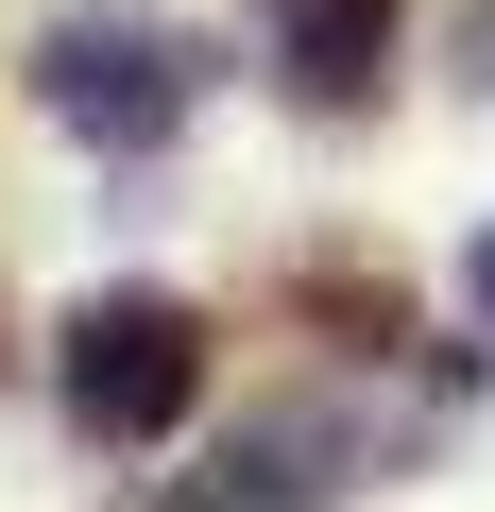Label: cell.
<instances>
[{
  "mask_svg": "<svg viewBox=\"0 0 495 512\" xmlns=\"http://www.w3.org/2000/svg\"><path fill=\"white\" fill-rule=\"evenodd\" d=\"M52 393L86 444H171L205 410V308L188 291H86L69 342H52Z\"/></svg>",
  "mask_w": 495,
  "mask_h": 512,
  "instance_id": "obj_1",
  "label": "cell"
},
{
  "mask_svg": "<svg viewBox=\"0 0 495 512\" xmlns=\"http://www.w3.org/2000/svg\"><path fill=\"white\" fill-rule=\"evenodd\" d=\"M461 291H478V308H495V239H478V256H461Z\"/></svg>",
  "mask_w": 495,
  "mask_h": 512,
  "instance_id": "obj_4",
  "label": "cell"
},
{
  "mask_svg": "<svg viewBox=\"0 0 495 512\" xmlns=\"http://www.w3.org/2000/svg\"><path fill=\"white\" fill-rule=\"evenodd\" d=\"M35 86H52V120L103 137V154H154V137L205 103V69H188V35L154 18V0H69V18L35 35Z\"/></svg>",
  "mask_w": 495,
  "mask_h": 512,
  "instance_id": "obj_2",
  "label": "cell"
},
{
  "mask_svg": "<svg viewBox=\"0 0 495 512\" xmlns=\"http://www.w3.org/2000/svg\"><path fill=\"white\" fill-rule=\"evenodd\" d=\"M393 18H410V0H274V86L308 120H359L393 86Z\"/></svg>",
  "mask_w": 495,
  "mask_h": 512,
  "instance_id": "obj_3",
  "label": "cell"
}]
</instances>
